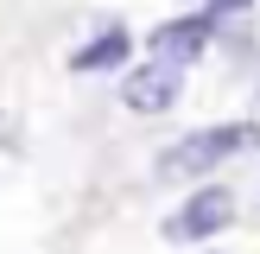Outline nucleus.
Here are the masks:
<instances>
[{
	"label": "nucleus",
	"instance_id": "1",
	"mask_svg": "<svg viewBox=\"0 0 260 254\" xmlns=\"http://www.w3.org/2000/svg\"><path fill=\"white\" fill-rule=\"evenodd\" d=\"M241 146H254V127L248 121H229V127H197V134H184L178 146H165V172L172 178H197V172H210V165H222L229 152H241Z\"/></svg>",
	"mask_w": 260,
	"mask_h": 254
},
{
	"label": "nucleus",
	"instance_id": "2",
	"mask_svg": "<svg viewBox=\"0 0 260 254\" xmlns=\"http://www.w3.org/2000/svg\"><path fill=\"white\" fill-rule=\"evenodd\" d=\"M235 223V190L229 184H203L197 197H184L172 216H165V241H210Z\"/></svg>",
	"mask_w": 260,
	"mask_h": 254
},
{
	"label": "nucleus",
	"instance_id": "3",
	"mask_svg": "<svg viewBox=\"0 0 260 254\" xmlns=\"http://www.w3.org/2000/svg\"><path fill=\"white\" fill-rule=\"evenodd\" d=\"M203 45H210V13H190V19H165V25H152V38H146L152 64H172V70L197 64V57H203Z\"/></svg>",
	"mask_w": 260,
	"mask_h": 254
},
{
	"label": "nucleus",
	"instance_id": "4",
	"mask_svg": "<svg viewBox=\"0 0 260 254\" xmlns=\"http://www.w3.org/2000/svg\"><path fill=\"white\" fill-rule=\"evenodd\" d=\"M178 89H184V70H172V64H140V70L121 83V102L134 114H172Z\"/></svg>",
	"mask_w": 260,
	"mask_h": 254
},
{
	"label": "nucleus",
	"instance_id": "5",
	"mask_svg": "<svg viewBox=\"0 0 260 254\" xmlns=\"http://www.w3.org/2000/svg\"><path fill=\"white\" fill-rule=\"evenodd\" d=\"M127 51H134V38L121 32V25H108L102 38H89L83 51H70V70L95 76V70H114V64H127Z\"/></svg>",
	"mask_w": 260,
	"mask_h": 254
},
{
	"label": "nucleus",
	"instance_id": "6",
	"mask_svg": "<svg viewBox=\"0 0 260 254\" xmlns=\"http://www.w3.org/2000/svg\"><path fill=\"white\" fill-rule=\"evenodd\" d=\"M235 7H248V0H210V13H235Z\"/></svg>",
	"mask_w": 260,
	"mask_h": 254
}]
</instances>
